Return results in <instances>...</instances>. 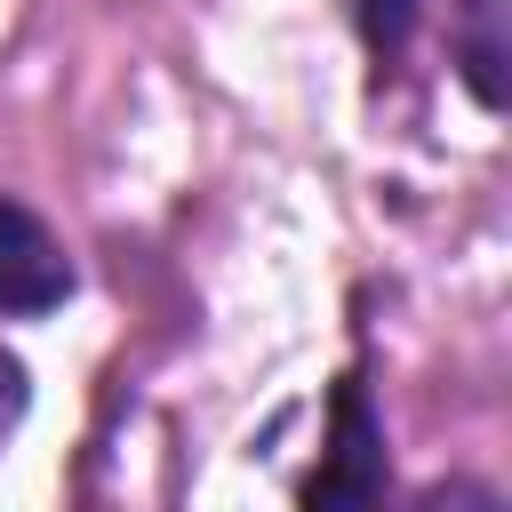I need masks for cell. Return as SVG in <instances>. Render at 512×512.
Returning <instances> with one entry per match:
<instances>
[{
    "label": "cell",
    "instance_id": "obj_1",
    "mask_svg": "<svg viewBox=\"0 0 512 512\" xmlns=\"http://www.w3.org/2000/svg\"><path fill=\"white\" fill-rule=\"evenodd\" d=\"M376 496H384V424L368 408V384L344 376L328 416V456L304 480V504H376Z\"/></svg>",
    "mask_w": 512,
    "mask_h": 512
},
{
    "label": "cell",
    "instance_id": "obj_2",
    "mask_svg": "<svg viewBox=\"0 0 512 512\" xmlns=\"http://www.w3.org/2000/svg\"><path fill=\"white\" fill-rule=\"evenodd\" d=\"M72 296V256L64 240L0 192V312H56Z\"/></svg>",
    "mask_w": 512,
    "mask_h": 512
},
{
    "label": "cell",
    "instance_id": "obj_3",
    "mask_svg": "<svg viewBox=\"0 0 512 512\" xmlns=\"http://www.w3.org/2000/svg\"><path fill=\"white\" fill-rule=\"evenodd\" d=\"M408 16H416V0H368V8H360L368 48H400V40H408Z\"/></svg>",
    "mask_w": 512,
    "mask_h": 512
},
{
    "label": "cell",
    "instance_id": "obj_4",
    "mask_svg": "<svg viewBox=\"0 0 512 512\" xmlns=\"http://www.w3.org/2000/svg\"><path fill=\"white\" fill-rule=\"evenodd\" d=\"M24 408H32V376H24L16 352H0V440L24 424Z\"/></svg>",
    "mask_w": 512,
    "mask_h": 512
}]
</instances>
